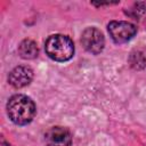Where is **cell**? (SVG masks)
<instances>
[{"label": "cell", "instance_id": "obj_1", "mask_svg": "<svg viewBox=\"0 0 146 146\" xmlns=\"http://www.w3.org/2000/svg\"><path fill=\"white\" fill-rule=\"evenodd\" d=\"M7 113L11 122L17 125H25L34 119L36 107L29 96L18 94L9 98L7 103Z\"/></svg>", "mask_w": 146, "mask_h": 146}, {"label": "cell", "instance_id": "obj_2", "mask_svg": "<svg viewBox=\"0 0 146 146\" xmlns=\"http://www.w3.org/2000/svg\"><path fill=\"white\" fill-rule=\"evenodd\" d=\"M44 50L49 58L56 62L70 60L74 55V44L70 36L52 34L44 42Z\"/></svg>", "mask_w": 146, "mask_h": 146}, {"label": "cell", "instance_id": "obj_3", "mask_svg": "<svg viewBox=\"0 0 146 146\" xmlns=\"http://www.w3.org/2000/svg\"><path fill=\"white\" fill-rule=\"evenodd\" d=\"M107 30L112 40L117 44L128 42L137 32V27L125 21H112L108 23Z\"/></svg>", "mask_w": 146, "mask_h": 146}, {"label": "cell", "instance_id": "obj_4", "mask_svg": "<svg viewBox=\"0 0 146 146\" xmlns=\"http://www.w3.org/2000/svg\"><path fill=\"white\" fill-rule=\"evenodd\" d=\"M81 43L88 52L92 55H98L104 49L105 39L103 33L98 29L87 27L81 34Z\"/></svg>", "mask_w": 146, "mask_h": 146}, {"label": "cell", "instance_id": "obj_5", "mask_svg": "<svg viewBox=\"0 0 146 146\" xmlns=\"http://www.w3.org/2000/svg\"><path fill=\"white\" fill-rule=\"evenodd\" d=\"M44 141L47 146H71V132L63 127H51L44 133Z\"/></svg>", "mask_w": 146, "mask_h": 146}, {"label": "cell", "instance_id": "obj_6", "mask_svg": "<svg viewBox=\"0 0 146 146\" xmlns=\"http://www.w3.org/2000/svg\"><path fill=\"white\" fill-rule=\"evenodd\" d=\"M33 79V71L27 65H19L13 68L8 75V82L16 89L26 87Z\"/></svg>", "mask_w": 146, "mask_h": 146}, {"label": "cell", "instance_id": "obj_7", "mask_svg": "<svg viewBox=\"0 0 146 146\" xmlns=\"http://www.w3.org/2000/svg\"><path fill=\"white\" fill-rule=\"evenodd\" d=\"M39 54L36 43L31 39L23 40L18 46V55L24 59H34Z\"/></svg>", "mask_w": 146, "mask_h": 146}, {"label": "cell", "instance_id": "obj_8", "mask_svg": "<svg viewBox=\"0 0 146 146\" xmlns=\"http://www.w3.org/2000/svg\"><path fill=\"white\" fill-rule=\"evenodd\" d=\"M130 64L133 68L136 70H141L145 64H146V59L144 57L143 54L140 52H136V54H131L130 56Z\"/></svg>", "mask_w": 146, "mask_h": 146}]
</instances>
